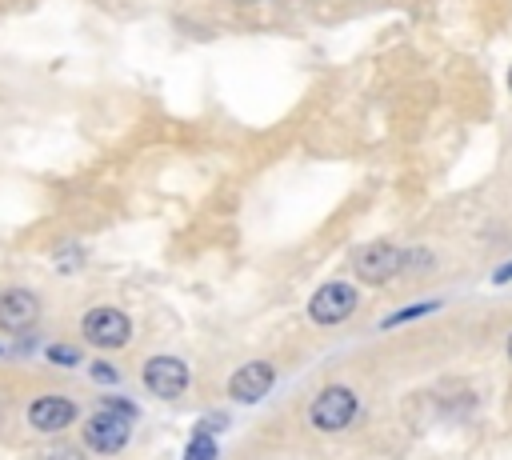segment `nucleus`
<instances>
[{
	"label": "nucleus",
	"instance_id": "8",
	"mask_svg": "<svg viewBox=\"0 0 512 460\" xmlns=\"http://www.w3.org/2000/svg\"><path fill=\"white\" fill-rule=\"evenodd\" d=\"M272 380H276L272 364L252 360V364H244L240 372H232V380H228V396H232V400H240V404H256L260 396H268Z\"/></svg>",
	"mask_w": 512,
	"mask_h": 460
},
{
	"label": "nucleus",
	"instance_id": "11",
	"mask_svg": "<svg viewBox=\"0 0 512 460\" xmlns=\"http://www.w3.org/2000/svg\"><path fill=\"white\" fill-rule=\"evenodd\" d=\"M432 308H436L432 300H428V304H412V308H404V312H396V316H388L384 324L392 328V324H404V320H412V316H424V312H432Z\"/></svg>",
	"mask_w": 512,
	"mask_h": 460
},
{
	"label": "nucleus",
	"instance_id": "5",
	"mask_svg": "<svg viewBox=\"0 0 512 460\" xmlns=\"http://www.w3.org/2000/svg\"><path fill=\"white\" fill-rule=\"evenodd\" d=\"M128 336H132V324H128V316L120 308L100 304V308H92L84 316V340H92L96 348H124Z\"/></svg>",
	"mask_w": 512,
	"mask_h": 460
},
{
	"label": "nucleus",
	"instance_id": "9",
	"mask_svg": "<svg viewBox=\"0 0 512 460\" xmlns=\"http://www.w3.org/2000/svg\"><path fill=\"white\" fill-rule=\"evenodd\" d=\"M76 420V404L68 396H36L28 404V424L36 432H60Z\"/></svg>",
	"mask_w": 512,
	"mask_h": 460
},
{
	"label": "nucleus",
	"instance_id": "2",
	"mask_svg": "<svg viewBox=\"0 0 512 460\" xmlns=\"http://www.w3.org/2000/svg\"><path fill=\"white\" fill-rule=\"evenodd\" d=\"M356 392H348V388H340V384H332V388H324L316 400H312V424L320 428V432H340V428H348L352 424V416H356Z\"/></svg>",
	"mask_w": 512,
	"mask_h": 460
},
{
	"label": "nucleus",
	"instance_id": "15",
	"mask_svg": "<svg viewBox=\"0 0 512 460\" xmlns=\"http://www.w3.org/2000/svg\"><path fill=\"white\" fill-rule=\"evenodd\" d=\"M496 280H512V264H504V268L496 272Z\"/></svg>",
	"mask_w": 512,
	"mask_h": 460
},
{
	"label": "nucleus",
	"instance_id": "7",
	"mask_svg": "<svg viewBox=\"0 0 512 460\" xmlns=\"http://www.w3.org/2000/svg\"><path fill=\"white\" fill-rule=\"evenodd\" d=\"M40 320V300L28 288H8L0 292V328L4 332H28Z\"/></svg>",
	"mask_w": 512,
	"mask_h": 460
},
{
	"label": "nucleus",
	"instance_id": "4",
	"mask_svg": "<svg viewBox=\"0 0 512 460\" xmlns=\"http://www.w3.org/2000/svg\"><path fill=\"white\" fill-rule=\"evenodd\" d=\"M352 308H356V288L344 284V280H332V284L316 288L312 300H308V316L316 324H340V320L352 316Z\"/></svg>",
	"mask_w": 512,
	"mask_h": 460
},
{
	"label": "nucleus",
	"instance_id": "3",
	"mask_svg": "<svg viewBox=\"0 0 512 460\" xmlns=\"http://www.w3.org/2000/svg\"><path fill=\"white\" fill-rule=\"evenodd\" d=\"M132 420L124 416V412H112V408H100L96 416H88V424H84V444L92 448V452H100V456H112V452H120L124 444H128V428Z\"/></svg>",
	"mask_w": 512,
	"mask_h": 460
},
{
	"label": "nucleus",
	"instance_id": "16",
	"mask_svg": "<svg viewBox=\"0 0 512 460\" xmlns=\"http://www.w3.org/2000/svg\"><path fill=\"white\" fill-rule=\"evenodd\" d=\"M508 360H512V336H508Z\"/></svg>",
	"mask_w": 512,
	"mask_h": 460
},
{
	"label": "nucleus",
	"instance_id": "13",
	"mask_svg": "<svg viewBox=\"0 0 512 460\" xmlns=\"http://www.w3.org/2000/svg\"><path fill=\"white\" fill-rule=\"evenodd\" d=\"M92 376H96V380H104V384H116V368H112V364H104V360H100V364H92Z\"/></svg>",
	"mask_w": 512,
	"mask_h": 460
},
{
	"label": "nucleus",
	"instance_id": "10",
	"mask_svg": "<svg viewBox=\"0 0 512 460\" xmlns=\"http://www.w3.org/2000/svg\"><path fill=\"white\" fill-rule=\"evenodd\" d=\"M184 460H216V440L200 428L192 440H188V448H184Z\"/></svg>",
	"mask_w": 512,
	"mask_h": 460
},
{
	"label": "nucleus",
	"instance_id": "14",
	"mask_svg": "<svg viewBox=\"0 0 512 460\" xmlns=\"http://www.w3.org/2000/svg\"><path fill=\"white\" fill-rule=\"evenodd\" d=\"M44 460H84V456H80L76 448H52V452H48Z\"/></svg>",
	"mask_w": 512,
	"mask_h": 460
},
{
	"label": "nucleus",
	"instance_id": "12",
	"mask_svg": "<svg viewBox=\"0 0 512 460\" xmlns=\"http://www.w3.org/2000/svg\"><path fill=\"white\" fill-rule=\"evenodd\" d=\"M48 360H56V364H80V352L68 348V344H52L48 348Z\"/></svg>",
	"mask_w": 512,
	"mask_h": 460
},
{
	"label": "nucleus",
	"instance_id": "6",
	"mask_svg": "<svg viewBox=\"0 0 512 460\" xmlns=\"http://www.w3.org/2000/svg\"><path fill=\"white\" fill-rule=\"evenodd\" d=\"M144 388H148L152 396H160V400L184 396V388H188V368H184V360H176V356H152V360L144 364Z\"/></svg>",
	"mask_w": 512,
	"mask_h": 460
},
{
	"label": "nucleus",
	"instance_id": "1",
	"mask_svg": "<svg viewBox=\"0 0 512 460\" xmlns=\"http://www.w3.org/2000/svg\"><path fill=\"white\" fill-rule=\"evenodd\" d=\"M352 268H356V276H360L364 284H384V280H392V276L404 272V252H400L396 244L376 240V244H364V248L356 252Z\"/></svg>",
	"mask_w": 512,
	"mask_h": 460
},
{
	"label": "nucleus",
	"instance_id": "17",
	"mask_svg": "<svg viewBox=\"0 0 512 460\" xmlns=\"http://www.w3.org/2000/svg\"><path fill=\"white\" fill-rule=\"evenodd\" d=\"M508 88H512V72H508Z\"/></svg>",
	"mask_w": 512,
	"mask_h": 460
}]
</instances>
